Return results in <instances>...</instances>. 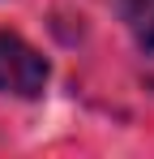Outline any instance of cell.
<instances>
[{"instance_id":"obj_2","label":"cell","mask_w":154,"mask_h":159,"mask_svg":"<svg viewBox=\"0 0 154 159\" xmlns=\"http://www.w3.org/2000/svg\"><path fill=\"white\" fill-rule=\"evenodd\" d=\"M120 9V22L128 26L133 43L146 56H154V0H116Z\"/></svg>"},{"instance_id":"obj_1","label":"cell","mask_w":154,"mask_h":159,"mask_svg":"<svg viewBox=\"0 0 154 159\" xmlns=\"http://www.w3.org/2000/svg\"><path fill=\"white\" fill-rule=\"evenodd\" d=\"M47 60L26 43L22 34L0 30V95H17V99H34L47 86Z\"/></svg>"}]
</instances>
